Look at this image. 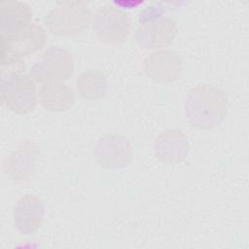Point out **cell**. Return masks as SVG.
Returning <instances> with one entry per match:
<instances>
[{"mask_svg":"<svg viewBox=\"0 0 249 249\" xmlns=\"http://www.w3.org/2000/svg\"><path fill=\"white\" fill-rule=\"evenodd\" d=\"M229 108L226 94L209 84L193 88L185 100V115L191 124L201 130L215 128L225 119Z\"/></svg>","mask_w":249,"mask_h":249,"instance_id":"obj_1","label":"cell"},{"mask_svg":"<svg viewBox=\"0 0 249 249\" xmlns=\"http://www.w3.org/2000/svg\"><path fill=\"white\" fill-rule=\"evenodd\" d=\"M91 14L85 2H58L44 18L47 29L59 37H71L87 29L90 23Z\"/></svg>","mask_w":249,"mask_h":249,"instance_id":"obj_2","label":"cell"},{"mask_svg":"<svg viewBox=\"0 0 249 249\" xmlns=\"http://www.w3.org/2000/svg\"><path fill=\"white\" fill-rule=\"evenodd\" d=\"M0 38L2 67L22 62L23 56L42 49L47 39L43 27L36 23H30L12 35H0Z\"/></svg>","mask_w":249,"mask_h":249,"instance_id":"obj_3","label":"cell"},{"mask_svg":"<svg viewBox=\"0 0 249 249\" xmlns=\"http://www.w3.org/2000/svg\"><path fill=\"white\" fill-rule=\"evenodd\" d=\"M20 71H10L1 77V102L16 114L32 112L37 104L33 80Z\"/></svg>","mask_w":249,"mask_h":249,"instance_id":"obj_4","label":"cell"},{"mask_svg":"<svg viewBox=\"0 0 249 249\" xmlns=\"http://www.w3.org/2000/svg\"><path fill=\"white\" fill-rule=\"evenodd\" d=\"M92 26L100 41L109 45L121 44L130 33L131 18L118 7L104 5L93 14Z\"/></svg>","mask_w":249,"mask_h":249,"instance_id":"obj_5","label":"cell"},{"mask_svg":"<svg viewBox=\"0 0 249 249\" xmlns=\"http://www.w3.org/2000/svg\"><path fill=\"white\" fill-rule=\"evenodd\" d=\"M74 70V60L71 53L64 48L50 46L43 53L42 60L30 69V76L42 84L51 81L68 79Z\"/></svg>","mask_w":249,"mask_h":249,"instance_id":"obj_6","label":"cell"},{"mask_svg":"<svg viewBox=\"0 0 249 249\" xmlns=\"http://www.w3.org/2000/svg\"><path fill=\"white\" fill-rule=\"evenodd\" d=\"M39 155V147L33 141H22L5 157L2 165L5 176L17 183L29 181L35 173Z\"/></svg>","mask_w":249,"mask_h":249,"instance_id":"obj_7","label":"cell"},{"mask_svg":"<svg viewBox=\"0 0 249 249\" xmlns=\"http://www.w3.org/2000/svg\"><path fill=\"white\" fill-rule=\"evenodd\" d=\"M96 162L107 169L127 166L133 159L129 140L121 134H106L99 138L94 148Z\"/></svg>","mask_w":249,"mask_h":249,"instance_id":"obj_8","label":"cell"},{"mask_svg":"<svg viewBox=\"0 0 249 249\" xmlns=\"http://www.w3.org/2000/svg\"><path fill=\"white\" fill-rule=\"evenodd\" d=\"M178 33L176 22L167 17H159L141 22L134 38L143 49H160L173 42Z\"/></svg>","mask_w":249,"mask_h":249,"instance_id":"obj_9","label":"cell"},{"mask_svg":"<svg viewBox=\"0 0 249 249\" xmlns=\"http://www.w3.org/2000/svg\"><path fill=\"white\" fill-rule=\"evenodd\" d=\"M145 74L158 83L176 81L183 70L178 54L171 50H159L148 54L143 61Z\"/></svg>","mask_w":249,"mask_h":249,"instance_id":"obj_10","label":"cell"},{"mask_svg":"<svg viewBox=\"0 0 249 249\" xmlns=\"http://www.w3.org/2000/svg\"><path fill=\"white\" fill-rule=\"evenodd\" d=\"M45 215L43 200L36 195L27 194L19 197L13 208L14 225L18 231L23 235L36 231Z\"/></svg>","mask_w":249,"mask_h":249,"instance_id":"obj_11","label":"cell"},{"mask_svg":"<svg viewBox=\"0 0 249 249\" xmlns=\"http://www.w3.org/2000/svg\"><path fill=\"white\" fill-rule=\"evenodd\" d=\"M191 150L187 135L178 129H166L154 143L156 158L165 164H177L186 160Z\"/></svg>","mask_w":249,"mask_h":249,"instance_id":"obj_12","label":"cell"},{"mask_svg":"<svg viewBox=\"0 0 249 249\" xmlns=\"http://www.w3.org/2000/svg\"><path fill=\"white\" fill-rule=\"evenodd\" d=\"M32 10L21 1L3 0L0 2L1 35H12L30 24Z\"/></svg>","mask_w":249,"mask_h":249,"instance_id":"obj_13","label":"cell"},{"mask_svg":"<svg viewBox=\"0 0 249 249\" xmlns=\"http://www.w3.org/2000/svg\"><path fill=\"white\" fill-rule=\"evenodd\" d=\"M38 96L40 104L51 112L66 111L75 102L72 89L61 81H51L42 84Z\"/></svg>","mask_w":249,"mask_h":249,"instance_id":"obj_14","label":"cell"},{"mask_svg":"<svg viewBox=\"0 0 249 249\" xmlns=\"http://www.w3.org/2000/svg\"><path fill=\"white\" fill-rule=\"evenodd\" d=\"M76 89L80 96L86 100L100 99L105 96L108 89L107 78L98 70H86L78 76Z\"/></svg>","mask_w":249,"mask_h":249,"instance_id":"obj_15","label":"cell"}]
</instances>
